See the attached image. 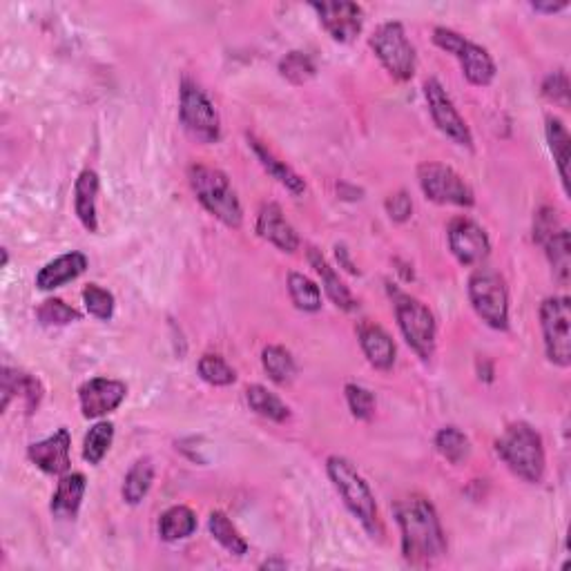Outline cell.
I'll list each match as a JSON object with an SVG mask.
<instances>
[{
    "label": "cell",
    "instance_id": "4dcf8cb0",
    "mask_svg": "<svg viewBox=\"0 0 571 571\" xmlns=\"http://www.w3.org/2000/svg\"><path fill=\"white\" fill-rule=\"evenodd\" d=\"M547 141L549 150L554 154V161L560 172V179H563L565 192L569 190V132L563 125V121L556 119V116H547Z\"/></svg>",
    "mask_w": 571,
    "mask_h": 571
},
{
    "label": "cell",
    "instance_id": "f546056e",
    "mask_svg": "<svg viewBox=\"0 0 571 571\" xmlns=\"http://www.w3.org/2000/svg\"><path fill=\"white\" fill-rule=\"evenodd\" d=\"M261 364H264V371L268 373L270 380L279 386L290 384L297 375L293 355H290V351H286L284 346H266L264 353H261Z\"/></svg>",
    "mask_w": 571,
    "mask_h": 571
},
{
    "label": "cell",
    "instance_id": "1f68e13d",
    "mask_svg": "<svg viewBox=\"0 0 571 571\" xmlns=\"http://www.w3.org/2000/svg\"><path fill=\"white\" fill-rule=\"evenodd\" d=\"M288 293L293 304L304 313H317L322 311V290L313 282L311 277L302 273L288 275Z\"/></svg>",
    "mask_w": 571,
    "mask_h": 571
},
{
    "label": "cell",
    "instance_id": "b9f144b4",
    "mask_svg": "<svg viewBox=\"0 0 571 571\" xmlns=\"http://www.w3.org/2000/svg\"><path fill=\"white\" fill-rule=\"evenodd\" d=\"M531 7H534V12H540V14H556V12H563V9H567V3H534Z\"/></svg>",
    "mask_w": 571,
    "mask_h": 571
},
{
    "label": "cell",
    "instance_id": "7c38bea8",
    "mask_svg": "<svg viewBox=\"0 0 571 571\" xmlns=\"http://www.w3.org/2000/svg\"><path fill=\"white\" fill-rule=\"evenodd\" d=\"M424 99H427L429 112L438 130L447 134L453 143L462 145V148H473V134L467 121L462 119L456 103L451 101V96L438 79H427V83H424Z\"/></svg>",
    "mask_w": 571,
    "mask_h": 571
},
{
    "label": "cell",
    "instance_id": "ab89813d",
    "mask_svg": "<svg viewBox=\"0 0 571 571\" xmlns=\"http://www.w3.org/2000/svg\"><path fill=\"white\" fill-rule=\"evenodd\" d=\"M543 96L558 108H569V79L565 72L549 74L543 81Z\"/></svg>",
    "mask_w": 571,
    "mask_h": 571
},
{
    "label": "cell",
    "instance_id": "7a4b0ae2",
    "mask_svg": "<svg viewBox=\"0 0 571 571\" xmlns=\"http://www.w3.org/2000/svg\"><path fill=\"white\" fill-rule=\"evenodd\" d=\"M326 473L342 496L346 509L357 518L366 534L371 538H382V522L380 514H377L375 496L355 464L342 456H331L326 460Z\"/></svg>",
    "mask_w": 571,
    "mask_h": 571
},
{
    "label": "cell",
    "instance_id": "3957f363",
    "mask_svg": "<svg viewBox=\"0 0 571 571\" xmlns=\"http://www.w3.org/2000/svg\"><path fill=\"white\" fill-rule=\"evenodd\" d=\"M188 183L197 201L212 217L228 228H239L244 221V208L226 172L219 168L192 163L188 168Z\"/></svg>",
    "mask_w": 571,
    "mask_h": 571
},
{
    "label": "cell",
    "instance_id": "60d3db41",
    "mask_svg": "<svg viewBox=\"0 0 571 571\" xmlns=\"http://www.w3.org/2000/svg\"><path fill=\"white\" fill-rule=\"evenodd\" d=\"M386 212H389V217L393 221H398V224H404L406 219H411L413 215V201L409 197V192H395L389 199H386Z\"/></svg>",
    "mask_w": 571,
    "mask_h": 571
},
{
    "label": "cell",
    "instance_id": "d6a6232c",
    "mask_svg": "<svg viewBox=\"0 0 571 571\" xmlns=\"http://www.w3.org/2000/svg\"><path fill=\"white\" fill-rule=\"evenodd\" d=\"M435 449L451 464H462L471 456V442L458 427L440 429L435 435Z\"/></svg>",
    "mask_w": 571,
    "mask_h": 571
},
{
    "label": "cell",
    "instance_id": "e575fe53",
    "mask_svg": "<svg viewBox=\"0 0 571 571\" xmlns=\"http://www.w3.org/2000/svg\"><path fill=\"white\" fill-rule=\"evenodd\" d=\"M197 371L201 380L208 382L210 386H230L237 382L235 369L219 355H203L197 364Z\"/></svg>",
    "mask_w": 571,
    "mask_h": 571
},
{
    "label": "cell",
    "instance_id": "ffe728a7",
    "mask_svg": "<svg viewBox=\"0 0 571 571\" xmlns=\"http://www.w3.org/2000/svg\"><path fill=\"white\" fill-rule=\"evenodd\" d=\"M85 268H87V257L83 253H76V250L74 253H65L38 270L36 286L41 290L61 288L67 282H74L76 277H81L85 273Z\"/></svg>",
    "mask_w": 571,
    "mask_h": 571
},
{
    "label": "cell",
    "instance_id": "603a6c76",
    "mask_svg": "<svg viewBox=\"0 0 571 571\" xmlns=\"http://www.w3.org/2000/svg\"><path fill=\"white\" fill-rule=\"evenodd\" d=\"M308 261L315 268V273L322 279V286L326 290V295L333 299L335 306H340L342 311H355L357 308V299L353 297L351 290L342 282L340 275L335 273V268L328 264L326 257L322 255V250L317 248H308Z\"/></svg>",
    "mask_w": 571,
    "mask_h": 571
},
{
    "label": "cell",
    "instance_id": "9c48e42d",
    "mask_svg": "<svg viewBox=\"0 0 571 571\" xmlns=\"http://www.w3.org/2000/svg\"><path fill=\"white\" fill-rule=\"evenodd\" d=\"M395 317H398L406 344L418 353L420 360L429 362L435 353V335H438V326H435L429 306L411 295L398 293L395 295Z\"/></svg>",
    "mask_w": 571,
    "mask_h": 571
},
{
    "label": "cell",
    "instance_id": "8992f818",
    "mask_svg": "<svg viewBox=\"0 0 571 571\" xmlns=\"http://www.w3.org/2000/svg\"><path fill=\"white\" fill-rule=\"evenodd\" d=\"M433 43L440 47V50L453 54L460 61L462 74L471 85L487 87L496 79V63H493L491 54L485 47L469 41L467 36H462L460 32L451 27H435L433 29Z\"/></svg>",
    "mask_w": 571,
    "mask_h": 571
},
{
    "label": "cell",
    "instance_id": "4316f807",
    "mask_svg": "<svg viewBox=\"0 0 571 571\" xmlns=\"http://www.w3.org/2000/svg\"><path fill=\"white\" fill-rule=\"evenodd\" d=\"M246 402L261 418L270 422H286L290 418V409L277 398L275 393H270L266 386L253 384L246 389Z\"/></svg>",
    "mask_w": 571,
    "mask_h": 571
},
{
    "label": "cell",
    "instance_id": "2e32d148",
    "mask_svg": "<svg viewBox=\"0 0 571 571\" xmlns=\"http://www.w3.org/2000/svg\"><path fill=\"white\" fill-rule=\"evenodd\" d=\"M70 449H72L70 431L58 429L56 433L50 435V438L29 444L27 458L34 467L47 473V476H65V473H70L72 467Z\"/></svg>",
    "mask_w": 571,
    "mask_h": 571
},
{
    "label": "cell",
    "instance_id": "30bf717a",
    "mask_svg": "<svg viewBox=\"0 0 571 571\" xmlns=\"http://www.w3.org/2000/svg\"><path fill=\"white\" fill-rule=\"evenodd\" d=\"M418 181L424 197L440 206L471 208L476 203V195L467 181L451 166L438 161H424L418 166Z\"/></svg>",
    "mask_w": 571,
    "mask_h": 571
},
{
    "label": "cell",
    "instance_id": "5bb4252c",
    "mask_svg": "<svg viewBox=\"0 0 571 571\" xmlns=\"http://www.w3.org/2000/svg\"><path fill=\"white\" fill-rule=\"evenodd\" d=\"M128 386L121 380H110V377H92L79 389V402L85 420H99L119 409Z\"/></svg>",
    "mask_w": 571,
    "mask_h": 571
},
{
    "label": "cell",
    "instance_id": "d590c367",
    "mask_svg": "<svg viewBox=\"0 0 571 571\" xmlns=\"http://www.w3.org/2000/svg\"><path fill=\"white\" fill-rule=\"evenodd\" d=\"M279 72H282L284 79L293 85H304L313 79L317 67L313 63V58L306 52H290L279 61Z\"/></svg>",
    "mask_w": 571,
    "mask_h": 571
},
{
    "label": "cell",
    "instance_id": "836d02e7",
    "mask_svg": "<svg viewBox=\"0 0 571 571\" xmlns=\"http://www.w3.org/2000/svg\"><path fill=\"white\" fill-rule=\"evenodd\" d=\"M114 442V424L112 422H96L94 427L87 431L83 440V458L90 464H101V460L108 456V451Z\"/></svg>",
    "mask_w": 571,
    "mask_h": 571
},
{
    "label": "cell",
    "instance_id": "5b68a950",
    "mask_svg": "<svg viewBox=\"0 0 571 571\" xmlns=\"http://www.w3.org/2000/svg\"><path fill=\"white\" fill-rule=\"evenodd\" d=\"M469 299L476 315L493 331L509 328V290L505 279L491 268H476L469 277Z\"/></svg>",
    "mask_w": 571,
    "mask_h": 571
},
{
    "label": "cell",
    "instance_id": "44dd1931",
    "mask_svg": "<svg viewBox=\"0 0 571 571\" xmlns=\"http://www.w3.org/2000/svg\"><path fill=\"white\" fill-rule=\"evenodd\" d=\"M87 489V480L83 473H65L52 496L50 511L58 520H74L83 505V496Z\"/></svg>",
    "mask_w": 571,
    "mask_h": 571
},
{
    "label": "cell",
    "instance_id": "f1b7e54d",
    "mask_svg": "<svg viewBox=\"0 0 571 571\" xmlns=\"http://www.w3.org/2000/svg\"><path fill=\"white\" fill-rule=\"evenodd\" d=\"M551 268H554V277L560 284L569 282V268H571V246H569V230L563 226L554 232L543 244Z\"/></svg>",
    "mask_w": 571,
    "mask_h": 571
},
{
    "label": "cell",
    "instance_id": "74e56055",
    "mask_svg": "<svg viewBox=\"0 0 571 571\" xmlns=\"http://www.w3.org/2000/svg\"><path fill=\"white\" fill-rule=\"evenodd\" d=\"M36 315L38 319H41V324L45 326H67L81 319L76 308H72L70 304H65L63 299H56V297L45 299V302L38 306Z\"/></svg>",
    "mask_w": 571,
    "mask_h": 571
},
{
    "label": "cell",
    "instance_id": "484cf974",
    "mask_svg": "<svg viewBox=\"0 0 571 571\" xmlns=\"http://www.w3.org/2000/svg\"><path fill=\"white\" fill-rule=\"evenodd\" d=\"M208 529L212 538L224 547L228 554L232 556H246L248 554V543L246 538L239 534V529L232 525V520L224 514V511H212L208 518Z\"/></svg>",
    "mask_w": 571,
    "mask_h": 571
},
{
    "label": "cell",
    "instance_id": "8d00e7d4",
    "mask_svg": "<svg viewBox=\"0 0 571 571\" xmlns=\"http://www.w3.org/2000/svg\"><path fill=\"white\" fill-rule=\"evenodd\" d=\"M83 304L87 308V313L96 319H101V322H110L114 315V306H116L114 295L110 293V290L101 288L99 284L85 286Z\"/></svg>",
    "mask_w": 571,
    "mask_h": 571
},
{
    "label": "cell",
    "instance_id": "d6986e66",
    "mask_svg": "<svg viewBox=\"0 0 571 571\" xmlns=\"http://www.w3.org/2000/svg\"><path fill=\"white\" fill-rule=\"evenodd\" d=\"M0 380H3V389H0V393H3V402H0V409L7 411V406L12 404L14 395L23 400L27 415H32L38 409V404L43 400V384L38 382L34 375L14 371L5 366Z\"/></svg>",
    "mask_w": 571,
    "mask_h": 571
},
{
    "label": "cell",
    "instance_id": "ee69618b",
    "mask_svg": "<svg viewBox=\"0 0 571 571\" xmlns=\"http://www.w3.org/2000/svg\"><path fill=\"white\" fill-rule=\"evenodd\" d=\"M275 567L286 569V567H288V563H286V560H277V558L266 560V563H261V569H275Z\"/></svg>",
    "mask_w": 571,
    "mask_h": 571
},
{
    "label": "cell",
    "instance_id": "d4e9b609",
    "mask_svg": "<svg viewBox=\"0 0 571 571\" xmlns=\"http://www.w3.org/2000/svg\"><path fill=\"white\" fill-rule=\"evenodd\" d=\"M197 531V516L190 507H170L168 511H163V516L159 520V536L166 540V543H179V540H186Z\"/></svg>",
    "mask_w": 571,
    "mask_h": 571
},
{
    "label": "cell",
    "instance_id": "7bdbcfd3",
    "mask_svg": "<svg viewBox=\"0 0 571 571\" xmlns=\"http://www.w3.org/2000/svg\"><path fill=\"white\" fill-rule=\"evenodd\" d=\"M337 257H340V261L346 266L348 273H357L355 266L351 264V259H348V255H346V248H344V246H337Z\"/></svg>",
    "mask_w": 571,
    "mask_h": 571
},
{
    "label": "cell",
    "instance_id": "ba28073f",
    "mask_svg": "<svg viewBox=\"0 0 571 571\" xmlns=\"http://www.w3.org/2000/svg\"><path fill=\"white\" fill-rule=\"evenodd\" d=\"M179 119L192 139L201 143H217L221 139V119L215 103L190 79L181 83Z\"/></svg>",
    "mask_w": 571,
    "mask_h": 571
},
{
    "label": "cell",
    "instance_id": "4fadbf2b",
    "mask_svg": "<svg viewBox=\"0 0 571 571\" xmlns=\"http://www.w3.org/2000/svg\"><path fill=\"white\" fill-rule=\"evenodd\" d=\"M449 248L462 266H482L491 255L485 228L467 217H458L449 224Z\"/></svg>",
    "mask_w": 571,
    "mask_h": 571
},
{
    "label": "cell",
    "instance_id": "f35d334b",
    "mask_svg": "<svg viewBox=\"0 0 571 571\" xmlns=\"http://www.w3.org/2000/svg\"><path fill=\"white\" fill-rule=\"evenodd\" d=\"M346 402H348V409L355 415L357 420H364L369 422L375 413V395L373 391L364 389L360 384H346Z\"/></svg>",
    "mask_w": 571,
    "mask_h": 571
},
{
    "label": "cell",
    "instance_id": "83f0119b",
    "mask_svg": "<svg viewBox=\"0 0 571 571\" xmlns=\"http://www.w3.org/2000/svg\"><path fill=\"white\" fill-rule=\"evenodd\" d=\"M154 482V464L150 458H141L132 464L128 476L123 480V500L128 505H139V502L148 496V491Z\"/></svg>",
    "mask_w": 571,
    "mask_h": 571
},
{
    "label": "cell",
    "instance_id": "f6af8a7d",
    "mask_svg": "<svg viewBox=\"0 0 571 571\" xmlns=\"http://www.w3.org/2000/svg\"><path fill=\"white\" fill-rule=\"evenodd\" d=\"M9 264V253H7V248H3V266Z\"/></svg>",
    "mask_w": 571,
    "mask_h": 571
},
{
    "label": "cell",
    "instance_id": "6da1fadb",
    "mask_svg": "<svg viewBox=\"0 0 571 571\" xmlns=\"http://www.w3.org/2000/svg\"><path fill=\"white\" fill-rule=\"evenodd\" d=\"M395 520L402 531V556L413 567H429L447 554V536L431 500L409 496L395 505Z\"/></svg>",
    "mask_w": 571,
    "mask_h": 571
},
{
    "label": "cell",
    "instance_id": "e0dca14e",
    "mask_svg": "<svg viewBox=\"0 0 571 571\" xmlns=\"http://www.w3.org/2000/svg\"><path fill=\"white\" fill-rule=\"evenodd\" d=\"M257 232L261 239H266L282 253H295L299 248L297 230L290 226V221L284 217V210L279 203H264L257 217Z\"/></svg>",
    "mask_w": 571,
    "mask_h": 571
},
{
    "label": "cell",
    "instance_id": "cb8c5ba5",
    "mask_svg": "<svg viewBox=\"0 0 571 571\" xmlns=\"http://www.w3.org/2000/svg\"><path fill=\"white\" fill-rule=\"evenodd\" d=\"M248 145L253 148L255 152V157L259 159L261 166H264V170L273 177L277 183H282V186L288 190V192H293V195H304L306 192V181L299 177V174L288 166L286 161L282 159H277L273 152H270L264 143L257 141L255 137H250L248 134Z\"/></svg>",
    "mask_w": 571,
    "mask_h": 571
},
{
    "label": "cell",
    "instance_id": "277c9868",
    "mask_svg": "<svg viewBox=\"0 0 571 571\" xmlns=\"http://www.w3.org/2000/svg\"><path fill=\"white\" fill-rule=\"evenodd\" d=\"M500 460L516 473L518 478L538 485L545 476V444L540 433L527 422L509 424L496 442Z\"/></svg>",
    "mask_w": 571,
    "mask_h": 571
},
{
    "label": "cell",
    "instance_id": "7402d4cb",
    "mask_svg": "<svg viewBox=\"0 0 571 571\" xmlns=\"http://www.w3.org/2000/svg\"><path fill=\"white\" fill-rule=\"evenodd\" d=\"M99 186V174L94 170H83L74 183V210L87 232H99V215H96Z\"/></svg>",
    "mask_w": 571,
    "mask_h": 571
},
{
    "label": "cell",
    "instance_id": "ac0fdd59",
    "mask_svg": "<svg viewBox=\"0 0 571 571\" xmlns=\"http://www.w3.org/2000/svg\"><path fill=\"white\" fill-rule=\"evenodd\" d=\"M357 337H360V346L366 355V360L377 371H391L398 357V346H395L393 337L384 331L380 324L362 322L357 326Z\"/></svg>",
    "mask_w": 571,
    "mask_h": 571
},
{
    "label": "cell",
    "instance_id": "8fae6325",
    "mask_svg": "<svg viewBox=\"0 0 571 571\" xmlns=\"http://www.w3.org/2000/svg\"><path fill=\"white\" fill-rule=\"evenodd\" d=\"M540 328L551 364L567 369L571 364V302L569 297H547L540 304Z\"/></svg>",
    "mask_w": 571,
    "mask_h": 571
},
{
    "label": "cell",
    "instance_id": "52a82bcc",
    "mask_svg": "<svg viewBox=\"0 0 571 571\" xmlns=\"http://www.w3.org/2000/svg\"><path fill=\"white\" fill-rule=\"evenodd\" d=\"M371 50L380 58L384 70L389 72L395 81H411L418 67V56L411 45L406 29L398 21L382 23L371 36Z\"/></svg>",
    "mask_w": 571,
    "mask_h": 571
},
{
    "label": "cell",
    "instance_id": "9a60e30c",
    "mask_svg": "<svg viewBox=\"0 0 571 571\" xmlns=\"http://www.w3.org/2000/svg\"><path fill=\"white\" fill-rule=\"evenodd\" d=\"M319 23L337 43H351L364 27V9L357 3H313Z\"/></svg>",
    "mask_w": 571,
    "mask_h": 571
}]
</instances>
